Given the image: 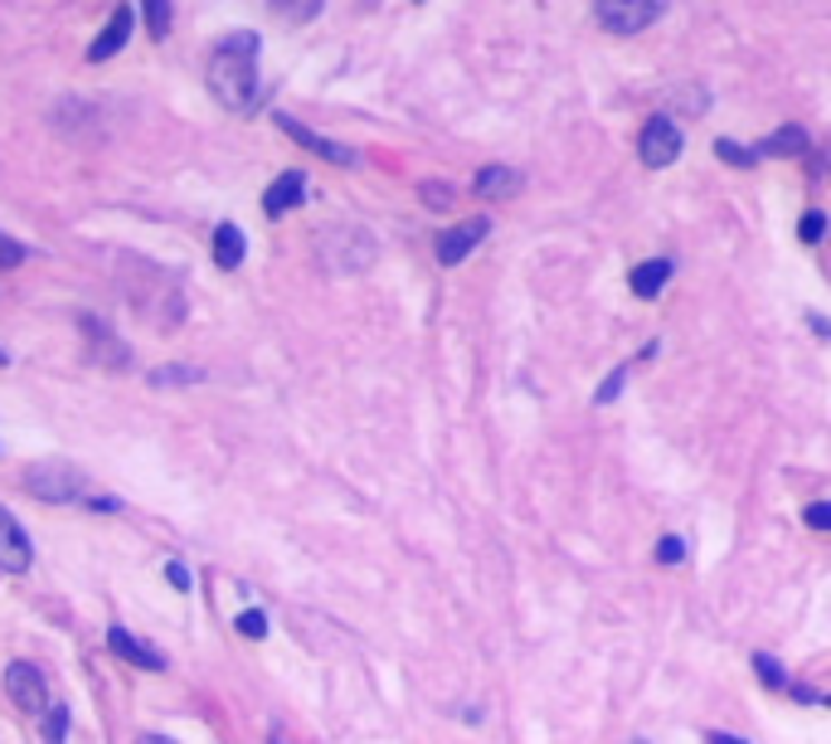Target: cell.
<instances>
[{
	"instance_id": "obj_1",
	"label": "cell",
	"mask_w": 831,
	"mask_h": 744,
	"mask_svg": "<svg viewBox=\"0 0 831 744\" xmlns=\"http://www.w3.org/2000/svg\"><path fill=\"white\" fill-rule=\"evenodd\" d=\"M205 84L214 92L219 108H229L238 117H248L258 108L263 98V84H258V35L253 30H234L214 45L209 55V69H205Z\"/></svg>"
},
{
	"instance_id": "obj_2",
	"label": "cell",
	"mask_w": 831,
	"mask_h": 744,
	"mask_svg": "<svg viewBox=\"0 0 831 744\" xmlns=\"http://www.w3.org/2000/svg\"><path fill=\"white\" fill-rule=\"evenodd\" d=\"M25 487H30L39 501H78L88 482H84V472H78V468H69V462L45 458V462H35V468L25 472Z\"/></svg>"
},
{
	"instance_id": "obj_3",
	"label": "cell",
	"mask_w": 831,
	"mask_h": 744,
	"mask_svg": "<svg viewBox=\"0 0 831 744\" xmlns=\"http://www.w3.org/2000/svg\"><path fill=\"white\" fill-rule=\"evenodd\" d=\"M666 0H598V25L613 35H637L662 20Z\"/></svg>"
},
{
	"instance_id": "obj_4",
	"label": "cell",
	"mask_w": 831,
	"mask_h": 744,
	"mask_svg": "<svg viewBox=\"0 0 831 744\" xmlns=\"http://www.w3.org/2000/svg\"><path fill=\"white\" fill-rule=\"evenodd\" d=\"M681 146H686V141H681V127L672 123V117L656 112L652 123L642 127V137H637V156H642V166H647V170H666L681 156Z\"/></svg>"
},
{
	"instance_id": "obj_5",
	"label": "cell",
	"mask_w": 831,
	"mask_h": 744,
	"mask_svg": "<svg viewBox=\"0 0 831 744\" xmlns=\"http://www.w3.org/2000/svg\"><path fill=\"white\" fill-rule=\"evenodd\" d=\"M6 696L16 701V706L25 715H45L53 701H49V682H45V672L30 667V662H10L6 667Z\"/></svg>"
},
{
	"instance_id": "obj_6",
	"label": "cell",
	"mask_w": 831,
	"mask_h": 744,
	"mask_svg": "<svg viewBox=\"0 0 831 744\" xmlns=\"http://www.w3.org/2000/svg\"><path fill=\"white\" fill-rule=\"evenodd\" d=\"M487 234H491V219H487V215L462 219V224H452V229H442V234H438V263H442V268H458V263L472 254V248H477Z\"/></svg>"
},
{
	"instance_id": "obj_7",
	"label": "cell",
	"mask_w": 831,
	"mask_h": 744,
	"mask_svg": "<svg viewBox=\"0 0 831 744\" xmlns=\"http://www.w3.org/2000/svg\"><path fill=\"white\" fill-rule=\"evenodd\" d=\"M321 254H326V263H336V268H370V258H374V244H370V234H360V229H336V234H326V244H321Z\"/></svg>"
},
{
	"instance_id": "obj_8",
	"label": "cell",
	"mask_w": 831,
	"mask_h": 744,
	"mask_svg": "<svg viewBox=\"0 0 831 744\" xmlns=\"http://www.w3.org/2000/svg\"><path fill=\"white\" fill-rule=\"evenodd\" d=\"M35 565V550H30V536L20 530V521L0 507V575H25Z\"/></svg>"
},
{
	"instance_id": "obj_9",
	"label": "cell",
	"mask_w": 831,
	"mask_h": 744,
	"mask_svg": "<svg viewBox=\"0 0 831 744\" xmlns=\"http://www.w3.org/2000/svg\"><path fill=\"white\" fill-rule=\"evenodd\" d=\"M277 127H283L292 141H302L306 151H316L321 161H331V166H355V161H360L351 146H341V141H331V137H316V131H312V127H302L297 117H277Z\"/></svg>"
},
{
	"instance_id": "obj_10",
	"label": "cell",
	"mask_w": 831,
	"mask_h": 744,
	"mask_svg": "<svg viewBox=\"0 0 831 744\" xmlns=\"http://www.w3.org/2000/svg\"><path fill=\"white\" fill-rule=\"evenodd\" d=\"M306 200V176L302 170H283L273 185H267V195H263V215L267 219H277V215H287V209H297Z\"/></svg>"
},
{
	"instance_id": "obj_11",
	"label": "cell",
	"mask_w": 831,
	"mask_h": 744,
	"mask_svg": "<svg viewBox=\"0 0 831 744\" xmlns=\"http://www.w3.org/2000/svg\"><path fill=\"white\" fill-rule=\"evenodd\" d=\"M127 35H131V6H117V10H113V20H107V25H102V35H98V39H92L88 59H92V63H102V59L123 55Z\"/></svg>"
},
{
	"instance_id": "obj_12",
	"label": "cell",
	"mask_w": 831,
	"mask_h": 744,
	"mask_svg": "<svg viewBox=\"0 0 831 744\" xmlns=\"http://www.w3.org/2000/svg\"><path fill=\"white\" fill-rule=\"evenodd\" d=\"M107 647H113L123 662H131V667H146V672H160L166 667V657L156 653V647H146L141 637H131L127 628H107Z\"/></svg>"
},
{
	"instance_id": "obj_13",
	"label": "cell",
	"mask_w": 831,
	"mask_h": 744,
	"mask_svg": "<svg viewBox=\"0 0 831 744\" xmlns=\"http://www.w3.org/2000/svg\"><path fill=\"white\" fill-rule=\"evenodd\" d=\"M472 190L481 195V200H511V195L520 190V170H511V166H487V170H477Z\"/></svg>"
},
{
	"instance_id": "obj_14",
	"label": "cell",
	"mask_w": 831,
	"mask_h": 744,
	"mask_svg": "<svg viewBox=\"0 0 831 744\" xmlns=\"http://www.w3.org/2000/svg\"><path fill=\"white\" fill-rule=\"evenodd\" d=\"M84 331H88V336H92V355H98V361H102V365H117V370H123V365L131 361V351H127V345H123V341H117V336H113V331H107V326L98 322V316H84Z\"/></svg>"
},
{
	"instance_id": "obj_15",
	"label": "cell",
	"mask_w": 831,
	"mask_h": 744,
	"mask_svg": "<svg viewBox=\"0 0 831 744\" xmlns=\"http://www.w3.org/2000/svg\"><path fill=\"white\" fill-rule=\"evenodd\" d=\"M672 273H676V263H672V258H647V263H637L627 283H633L637 297H656V292L672 283Z\"/></svg>"
},
{
	"instance_id": "obj_16",
	"label": "cell",
	"mask_w": 831,
	"mask_h": 744,
	"mask_svg": "<svg viewBox=\"0 0 831 744\" xmlns=\"http://www.w3.org/2000/svg\"><path fill=\"white\" fill-rule=\"evenodd\" d=\"M244 254H248L244 229H238V224H219V229H214V263H219V268H238Z\"/></svg>"
},
{
	"instance_id": "obj_17",
	"label": "cell",
	"mask_w": 831,
	"mask_h": 744,
	"mask_svg": "<svg viewBox=\"0 0 831 744\" xmlns=\"http://www.w3.org/2000/svg\"><path fill=\"white\" fill-rule=\"evenodd\" d=\"M808 151H812V141H808L802 127H779L769 141H763V156H808Z\"/></svg>"
},
{
	"instance_id": "obj_18",
	"label": "cell",
	"mask_w": 831,
	"mask_h": 744,
	"mask_svg": "<svg viewBox=\"0 0 831 744\" xmlns=\"http://www.w3.org/2000/svg\"><path fill=\"white\" fill-rule=\"evenodd\" d=\"M321 6H326V0H267V10H273L277 20H287V25H306V20H316V16H321Z\"/></svg>"
},
{
	"instance_id": "obj_19",
	"label": "cell",
	"mask_w": 831,
	"mask_h": 744,
	"mask_svg": "<svg viewBox=\"0 0 831 744\" xmlns=\"http://www.w3.org/2000/svg\"><path fill=\"white\" fill-rule=\"evenodd\" d=\"M141 16H146V30H151V39H166L170 35V0H141Z\"/></svg>"
},
{
	"instance_id": "obj_20",
	"label": "cell",
	"mask_w": 831,
	"mask_h": 744,
	"mask_svg": "<svg viewBox=\"0 0 831 744\" xmlns=\"http://www.w3.org/2000/svg\"><path fill=\"white\" fill-rule=\"evenodd\" d=\"M754 672H759V682L769 686V691H783L788 686V676H783V667L773 662L769 653H754Z\"/></svg>"
},
{
	"instance_id": "obj_21",
	"label": "cell",
	"mask_w": 831,
	"mask_h": 744,
	"mask_svg": "<svg viewBox=\"0 0 831 744\" xmlns=\"http://www.w3.org/2000/svg\"><path fill=\"white\" fill-rule=\"evenodd\" d=\"M419 195H423V205H428V209H452V200H458V195L448 190V180H423V185H419Z\"/></svg>"
},
{
	"instance_id": "obj_22",
	"label": "cell",
	"mask_w": 831,
	"mask_h": 744,
	"mask_svg": "<svg viewBox=\"0 0 831 744\" xmlns=\"http://www.w3.org/2000/svg\"><path fill=\"white\" fill-rule=\"evenodd\" d=\"M63 735H69V706H49L45 711V740L63 744Z\"/></svg>"
},
{
	"instance_id": "obj_23",
	"label": "cell",
	"mask_w": 831,
	"mask_h": 744,
	"mask_svg": "<svg viewBox=\"0 0 831 744\" xmlns=\"http://www.w3.org/2000/svg\"><path fill=\"white\" fill-rule=\"evenodd\" d=\"M627 375H633V365H618V370H613V375L598 384L594 404H613V400H618V394H623V384H627Z\"/></svg>"
},
{
	"instance_id": "obj_24",
	"label": "cell",
	"mask_w": 831,
	"mask_h": 744,
	"mask_svg": "<svg viewBox=\"0 0 831 744\" xmlns=\"http://www.w3.org/2000/svg\"><path fill=\"white\" fill-rule=\"evenodd\" d=\"M715 156H725V161H730V166H754V161H759V156H763V151H744V146H740V141L720 137V141H715Z\"/></svg>"
},
{
	"instance_id": "obj_25",
	"label": "cell",
	"mask_w": 831,
	"mask_h": 744,
	"mask_svg": "<svg viewBox=\"0 0 831 744\" xmlns=\"http://www.w3.org/2000/svg\"><path fill=\"white\" fill-rule=\"evenodd\" d=\"M681 560H686V540H681V536L656 540V565H681Z\"/></svg>"
},
{
	"instance_id": "obj_26",
	"label": "cell",
	"mask_w": 831,
	"mask_h": 744,
	"mask_svg": "<svg viewBox=\"0 0 831 744\" xmlns=\"http://www.w3.org/2000/svg\"><path fill=\"white\" fill-rule=\"evenodd\" d=\"M802 526L827 530V536H831V501H812V507H802Z\"/></svg>"
},
{
	"instance_id": "obj_27",
	"label": "cell",
	"mask_w": 831,
	"mask_h": 744,
	"mask_svg": "<svg viewBox=\"0 0 831 744\" xmlns=\"http://www.w3.org/2000/svg\"><path fill=\"white\" fill-rule=\"evenodd\" d=\"M798 234H802V244H817V238L827 234V215H822V209H808L802 224H798Z\"/></svg>"
},
{
	"instance_id": "obj_28",
	"label": "cell",
	"mask_w": 831,
	"mask_h": 744,
	"mask_svg": "<svg viewBox=\"0 0 831 744\" xmlns=\"http://www.w3.org/2000/svg\"><path fill=\"white\" fill-rule=\"evenodd\" d=\"M238 633H244V637H267V614H263V608H244V614H238Z\"/></svg>"
},
{
	"instance_id": "obj_29",
	"label": "cell",
	"mask_w": 831,
	"mask_h": 744,
	"mask_svg": "<svg viewBox=\"0 0 831 744\" xmlns=\"http://www.w3.org/2000/svg\"><path fill=\"white\" fill-rule=\"evenodd\" d=\"M20 263H25V244H20V238H10V234H0V273L20 268Z\"/></svg>"
},
{
	"instance_id": "obj_30",
	"label": "cell",
	"mask_w": 831,
	"mask_h": 744,
	"mask_svg": "<svg viewBox=\"0 0 831 744\" xmlns=\"http://www.w3.org/2000/svg\"><path fill=\"white\" fill-rule=\"evenodd\" d=\"M185 380H199V370H185V365H160V370H151V384H185Z\"/></svg>"
},
{
	"instance_id": "obj_31",
	"label": "cell",
	"mask_w": 831,
	"mask_h": 744,
	"mask_svg": "<svg viewBox=\"0 0 831 744\" xmlns=\"http://www.w3.org/2000/svg\"><path fill=\"white\" fill-rule=\"evenodd\" d=\"M166 579H170V589H180V594H190V584H195V575H190V569H185L180 560L166 565Z\"/></svg>"
},
{
	"instance_id": "obj_32",
	"label": "cell",
	"mask_w": 831,
	"mask_h": 744,
	"mask_svg": "<svg viewBox=\"0 0 831 744\" xmlns=\"http://www.w3.org/2000/svg\"><path fill=\"white\" fill-rule=\"evenodd\" d=\"M705 744H749L740 735H725V730H705Z\"/></svg>"
},
{
	"instance_id": "obj_33",
	"label": "cell",
	"mask_w": 831,
	"mask_h": 744,
	"mask_svg": "<svg viewBox=\"0 0 831 744\" xmlns=\"http://www.w3.org/2000/svg\"><path fill=\"white\" fill-rule=\"evenodd\" d=\"M793 696L802 701V706H817V701H822V696H817V691H812V686H793Z\"/></svg>"
},
{
	"instance_id": "obj_34",
	"label": "cell",
	"mask_w": 831,
	"mask_h": 744,
	"mask_svg": "<svg viewBox=\"0 0 831 744\" xmlns=\"http://www.w3.org/2000/svg\"><path fill=\"white\" fill-rule=\"evenodd\" d=\"M808 326L817 331V336H831V322H827V316H817V312L808 316Z\"/></svg>"
},
{
	"instance_id": "obj_35",
	"label": "cell",
	"mask_w": 831,
	"mask_h": 744,
	"mask_svg": "<svg viewBox=\"0 0 831 744\" xmlns=\"http://www.w3.org/2000/svg\"><path fill=\"white\" fill-rule=\"evenodd\" d=\"M137 744H176V740H170V735H141Z\"/></svg>"
},
{
	"instance_id": "obj_36",
	"label": "cell",
	"mask_w": 831,
	"mask_h": 744,
	"mask_svg": "<svg viewBox=\"0 0 831 744\" xmlns=\"http://www.w3.org/2000/svg\"><path fill=\"white\" fill-rule=\"evenodd\" d=\"M0 365H10V355H6V351H0Z\"/></svg>"
},
{
	"instance_id": "obj_37",
	"label": "cell",
	"mask_w": 831,
	"mask_h": 744,
	"mask_svg": "<svg viewBox=\"0 0 831 744\" xmlns=\"http://www.w3.org/2000/svg\"><path fill=\"white\" fill-rule=\"evenodd\" d=\"M633 744H652V740H633Z\"/></svg>"
}]
</instances>
